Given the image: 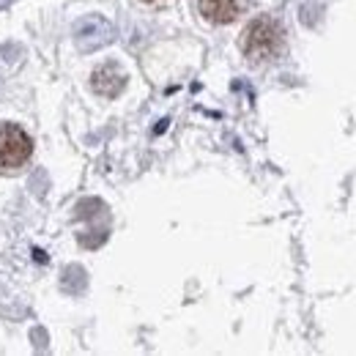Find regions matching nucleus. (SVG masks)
Masks as SVG:
<instances>
[{
    "label": "nucleus",
    "instance_id": "4",
    "mask_svg": "<svg viewBox=\"0 0 356 356\" xmlns=\"http://www.w3.org/2000/svg\"><path fill=\"white\" fill-rule=\"evenodd\" d=\"M90 86H93V90H96L99 96L113 99V96H118V93L124 90L127 74H124L115 63H104V66H99V69L90 74Z\"/></svg>",
    "mask_w": 356,
    "mask_h": 356
},
{
    "label": "nucleus",
    "instance_id": "3",
    "mask_svg": "<svg viewBox=\"0 0 356 356\" xmlns=\"http://www.w3.org/2000/svg\"><path fill=\"white\" fill-rule=\"evenodd\" d=\"M197 8L200 14L214 22V25H227L233 22L238 14H244L247 8V0H197Z\"/></svg>",
    "mask_w": 356,
    "mask_h": 356
},
{
    "label": "nucleus",
    "instance_id": "2",
    "mask_svg": "<svg viewBox=\"0 0 356 356\" xmlns=\"http://www.w3.org/2000/svg\"><path fill=\"white\" fill-rule=\"evenodd\" d=\"M33 154V137L17 124H0V170L22 168Z\"/></svg>",
    "mask_w": 356,
    "mask_h": 356
},
{
    "label": "nucleus",
    "instance_id": "1",
    "mask_svg": "<svg viewBox=\"0 0 356 356\" xmlns=\"http://www.w3.org/2000/svg\"><path fill=\"white\" fill-rule=\"evenodd\" d=\"M282 28L271 17H258L252 19L244 33H241V49L250 60H271L282 49Z\"/></svg>",
    "mask_w": 356,
    "mask_h": 356
},
{
    "label": "nucleus",
    "instance_id": "6",
    "mask_svg": "<svg viewBox=\"0 0 356 356\" xmlns=\"http://www.w3.org/2000/svg\"><path fill=\"white\" fill-rule=\"evenodd\" d=\"M143 3H165V0H143Z\"/></svg>",
    "mask_w": 356,
    "mask_h": 356
},
{
    "label": "nucleus",
    "instance_id": "5",
    "mask_svg": "<svg viewBox=\"0 0 356 356\" xmlns=\"http://www.w3.org/2000/svg\"><path fill=\"white\" fill-rule=\"evenodd\" d=\"M74 33H77V42L86 47V49H90V47L102 44V42L110 39V25L102 17H86V19L77 22Z\"/></svg>",
    "mask_w": 356,
    "mask_h": 356
}]
</instances>
